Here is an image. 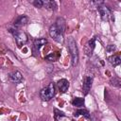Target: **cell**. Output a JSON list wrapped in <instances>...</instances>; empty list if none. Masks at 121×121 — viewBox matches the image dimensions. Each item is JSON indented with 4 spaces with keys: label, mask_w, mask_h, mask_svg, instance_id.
<instances>
[{
    "label": "cell",
    "mask_w": 121,
    "mask_h": 121,
    "mask_svg": "<svg viewBox=\"0 0 121 121\" xmlns=\"http://www.w3.org/2000/svg\"><path fill=\"white\" fill-rule=\"evenodd\" d=\"M67 46H68V50L72 57V64H73V66H76L78 61V50L77 47V43L72 37L68 38Z\"/></svg>",
    "instance_id": "1"
},
{
    "label": "cell",
    "mask_w": 121,
    "mask_h": 121,
    "mask_svg": "<svg viewBox=\"0 0 121 121\" xmlns=\"http://www.w3.org/2000/svg\"><path fill=\"white\" fill-rule=\"evenodd\" d=\"M54 95H55V85L53 83L48 84L45 88L42 89V91L40 93L41 98L43 100H45V101L50 100L54 96Z\"/></svg>",
    "instance_id": "2"
},
{
    "label": "cell",
    "mask_w": 121,
    "mask_h": 121,
    "mask_svg": "<svg viewBox=\"0 0 121 121\" xmlns=\"http://www.w3.org/2000/svg\"><path fill=\"white\" fill-rule=\"evenodd\" d=\"M49 35L56 42H58L60 43H63V33L61 31H60L55 25L50 26V28H49Z\"/></svg>",
    "instance_id": "3"
},
{
    "label": "cell",
    "mask_w": 121,
    "mask_h": 121,
    "mask_svg": "<svg viewBox=\"0 0 121 121\" xmlns=\"http://www.w3.org/2000/svg\"><path fill=\"white\" fill-rule=\"evenodd\" d=\"M14 38L16 41V43L19 47H21L22 45H24L26 42H27V36L26 35L25 32H17L14 34Z\"/></svg>",
    "instance_id": "4"
},
{
    "label": "cell",
    "mask_w": 121,
    "mask_h": 121,
    "mask_svg": "<svg viewBox=\"0 0 121 121\" xmlns=\"http://www.w3.org/2000/svg\"><path fill=\"white\" fill-rule=\"evenodd\" d=\"M98 11L100 13L101 18L104 21H107L109 19V17L111 16V11H110L109 8H107L105 6H98Z\"/></svg>",
    "instance_id": "5"
},
{
    "label": "cell",
    "mask_w": 121,
    "mask_h": 121,
    "mask_svg": "<svg viewBox=\"0 0 121 121\" xmlns=\"http://www.w3.org/2000/svg\"><path fill=\"white\" fill-rule=\"evenodd\" d=\"M92 81H93V78H92V76H88V77L85 78V79H84V83H83V88H82L84 95H87V94L89 93L90 88H91V85H92Z\"/></svg>",
    "instance_id": "6"
},
{
    "label": "cell",
    "mask_w": 121,
    "mask_h": 121,
    "mask_svg": "<svg viewBox=\"0 0 121 121\" xmlns=\"http://www.w3.org/2000/svg\"><path fill=\"white\" fill-rule=\"evenodd\" d=\"M57 84H58V87H59V90H60V93H66V91L69 88V82L65 78H62V79L59 80Z\"/></svg>",
    "instance_id": "7"
},
{
    "label": "cell",
    "mask_w": 121,
    "mask_h": 121,
    "mask_svg": "<svg viewBox=\"0 0 121 121\" xmlns=\"http://www.w3.org/2000/svg\"><path fill=\"white\" fill-rule=\"evenodd\" d=\"M27 21H28V18H27L26 16H25V15H21V16H19V17L15 20V22H14V26H24V25H26V24L27 23Z\"/></svg>",
    "instance_id": "8"
},
{
    "label": "cell",
    "mask_w": 121,
    "mask_h": 121,
    "mask_svg": "<svg viewBox=\"0 0 121 121\" xmlns=\"http://www.w3.org/2000/svg\"><path fill=\"white\" fill-rule=\"evenodd\" d=\"M9 78H10L11 81H13L15 83H20L22 81V75H21V73L19 71H16L14 73L10 74Z\"/></svg>",
    "instance_id": "9"
},
{
    "label": "cell",
    "mask_w": 121,
    "mask_h": 121,
    "mask_svg": "<svg viewBox=\"0 0 121 121\" xmlns=\"http://www.w3.org/2000/svg\"><path fill=\"white\" fill-rule=\"evenodd\" d=\"M55 26H57V28L60 31H61L62 33L64 32V29H65V21H64L63 18H58L57 21H56Z\"/></svg>",
    "instance_id": "10"
},
{
    "label": "cell",
    "mask_w": 121,
    "mask_h": 121,
    "mask_svg": "<svg viewBox=\"0 0 121 121\" xmlns=\"http://www.w3.org/2000/svg\"><path fill=\"white\" fill-rule=\"evenodd\" d=\"M95 39L94 38V39L90 40V41L87 43V45H86V53H87L88 55L92 54V52H93V50H94V48H95Z\"/></svg>",
    "instance_id": "11"
},
{
    "label": "cell",
    "mask_w": 121,
    "mask_h": 121,
    "mask_svg": "<svg viewBox=\"0 0 121 121\" xmlns=\"http://www.w3.org/2000/svg\"><path fill=\"white\" fill-rule=\"evenodd\" d=\"M46 43H47V41L45 39H37V40L34 41V48L39 50L41 48V46H43Z\"/></svg>",
    "instance_id": "12"
},
{
    "label": "cell",
    "mask_w": 121,
    "mask_h": 121,
    "mask_svg": "<svg viewBox=\"0 0 121 121\" xmlns=\"http://www.w3.org/2000/svg\"><path fill=\"white\" fill-rule=\"evenodd\" d=\"M43 7H44L47 9H55L57 6L54 1H43Z\"/></svg>",
    "instance_id": "13"
},
{
    "label": "cell",
    "mask_w": 121,
    "mask_h": 121,
    "mask_svg": "<svg viewBox=\"0 0 121 121\" xmlns=\"http://www.w3.org/2000/svg\"><path fill=\"white\" fill-rule=\"evenodd\" d=\"M109 60H110V62H111V63H112L113 66H116V65L120 64V62H121L120 57H119V56H117V55H113V56L110 57Z\"/></svg>",
    "instance_id": "14"
},
{
    "label": "cell",
    "mask_w": 121,
    "mask_h": 121,
    "mask_svg": "<svg viewBox=\"0 0 121 121\" xmlns=\"http://www.w3.org/2000/svg\"><path fill=\"white\" fill-rule=\"evenodd\" d=\"M72 104L75 106V107H78V108H80L84 105V99L83 98H80V97H76L73 101H72Z\"/></svg>",
    "instance_id": "15"
},
{
    "label": "cell",
    "mask_w": 121,
    "mask_h": 121,
    "mask_svg": "<svg viewBox=\"0 0 121 121\" xmlns=\"http://www.w3.org/2000/svg\"><path fill=\"white\" fill-rule=\"evenodd\" d=\"M79 114H81V115H83L84 117H86V118H89L90 117V113L86 111V110H78L77 112H75V116H77V115H79Z\"/></svg>",
    "instance_id": "16"
},
{
    "label": "cell",
    "mask_w": 121,
    "mask_h": 121,
    "mask_svg": "<svg viewBox=\"0 0 121 121\" xmlns=\"http://www.w3.org/2000/svg\"><path fill=\"white\" fill-rule=\"evenodd\" d=\"M112 85H115V86H118V87L121 85V84H120V83H121V82H120V79L117 78H114L113 79H112Z\"/></svg>",
    "instance_id": "17"
},
{
    "label": "cell",
    "mask_w": 121,
    "mask_h": 121,
    "mask_svg": "<svg viewBox=\"0 0 121 121\" xmlns=\"http://www.w3.org/2000/svg\"><path fill=\"white\" fill-rule=\"evenodd\" d=\"M45 59H46V60H50V61H54V60H56L57 57H56L54 54H50V55L46 56V58H45Z\"/></svg>",
    "instance_id": "18"
},
{
    "label": "cell",
    "mask_w": 121,
    "mask_h": 121,
    "mask_svg": "<svg viewBox=\"0 0 121 121\" xmlns=\"http://www.w3.org/2000/svg\"><path fill=\"white\" fill-rule=\"evenodd\" d=\"M33 4H34V6H36L38 8H43V1H41V0H36L33 2Z\"/></svg>",
    "instance_id": "19"
},
{
    "label": "cell",
    "mask_w": 121,
    "mask_h": 121,
    "mask_svg": "<svg viewBox=\"0 0 121 121\" xmlns=\"http://www.w3.org/2000/svg\"><path fill=\"white\" fill-rule=\"evenodd\" d=\"M114 49H115V46L114 45H109V46H107V51L108 52H112Z\"/></svg>",
    "instance_id": "20"
},
{
    "label": "cell",
    "mask_w": 121,
    "mask_h": 121,
    "mask_svg": "<svg viewBox=\"0 0 121 121\" xmlns=\"http://www.w3.org/2000/svg\"><path fill=\"white\" fill-rule=\"evenodd\" d=\"M55 112H56V116H57V115H60V116H63V115H64V114H63V112H61L58 111L57 109L55 110Z\"/></svg>",
    "instance_id": "21"
}]
</instances>
